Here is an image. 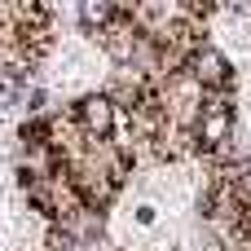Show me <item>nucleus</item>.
I'll use <instances>...</instances> for the list:
<instances>
[{
  "label": "nucleus",
  "instance_id": "obj_1",
  "mask_svg": "<svg viewBox=\"0 0 251 251\" xmlns=\"http://www.w3.org/2000/svg\"><path fill=\"white\" fill-rule=\"evenodd\" d=\"M66 115H71L75 128H79L84 137H93V141H110V132H115V124H119V106L110 101V93H88V97H79L75 106H66Z\"/></svg>",
  "mask_w": 251,
  "mask_h": 251
},
{
  "label": "nucleus",
  "instance_id": "obj_2",
  "mask_svg": "<svg viewBox=\"0 0 251 251\" xmlns=\"http://www.w3.org/2000/svg\"><path fill=\"white\" fill-rule=\"evenodd\" d=\"M185 71L194 75V84H199L203 93H234V88H238V75H234L229 57H225V53H216L212 44H207V49H199V53L190 57V66H185Z\"/></svg>",
  "mask_w": 251,
  "mask_h": 251
},
{
  "label": "nucleus",
  "instance_id": "obj_3",
  "mask_svg": "<svg viewBox=\"0 0 251 251\" xmlns=\"http://www.w3.org/2000/svg\"><path fill=\"white\" fill-rule=\"evenodd\" d=\"M119 18V4H106V0H84L79 4V26H84V35H101L110 22Z\"/></svg>",
  "mask_w": 251,
  "mask_h": 251
},
{
  "label": "nucleus",
  "instance_id": "obj_4",
  "mask_svg": "<svg viewBox=\"0 0 251 251\" xmlns=\"http://www.w3.org/2000/svg\"><path fill=\"white\" fill-rule=\"evenodd\" d=\"M154 221H159V207H154V203H141V207H137V225H146V229H150Z\"/></svg>",
  "mask_w": 251,
  "mask_h": 251
}]
</instances>
